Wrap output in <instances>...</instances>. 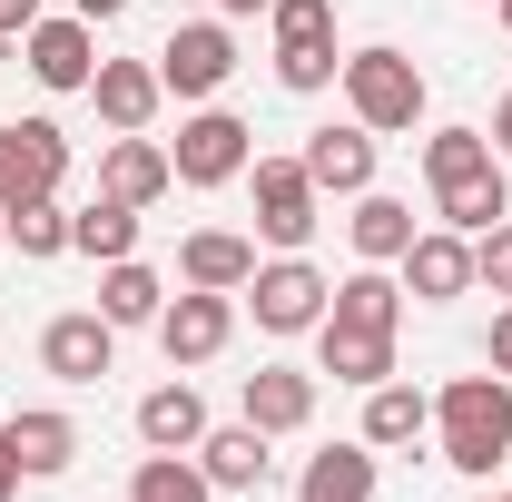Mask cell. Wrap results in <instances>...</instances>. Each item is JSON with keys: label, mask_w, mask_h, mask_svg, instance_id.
Wrapping results in <instances>:
<instances>
[{"label": "cell", "mask_w": 512, "mask_h": 502, "mask_svg": "<svg viewBox=\"0 0 512 502\" xmlns=\"http://www.w3.org/2000/svg\"><path fill=\"white\" fill-rule=\"evenodd\" d=\"M434 434H444V463L493 483V463L512 453V384L503 375H453L434 394Z\"/></svg>", "instance_id": "obj_1"}, {"label": "cell", "mask_w": 512, "mask_h": 502, "mask_svg": "<svg viewBox=\"0 0 512 502\" xmlns=\"http://www.w3.org/2000/svg\"><path fill=\"white\" fill-rule=\"evenodd\" d=\"M335 89H345V119L375 128V138H404V128L424 119V69L404 60V50H384V40L335 69Z\"/></svg>", "instance_id": "obj_2"}, {"label": "cell", "mask_w": 512, "mask_h": 502, "mask_svg": "<svg viewBox=\"0 0 512 502\" xmlns=\"http://www.w3.org/2000/svg\"><path fill=\"white\" fill-rule=\"evenodd\" d=\"M247 188H256V237L276 256H306V237L325 227V188L306 178V158H247Z\"/></svg>", "instance_id": "obj_3"}, {"label": "cell", "mask_w": 512, "mask_h": 502, "mask_svg": "<svg viewBox=\"0 0 512 502\" xmlns=\"http://www.w3.org/2000/svg\"><path fill=\"white\" fill-rule=\"evenodd\" d=\"M237 296H247L256 335H316V325H325V306H335V286H325L306 256H266V266H256Z\"/></svg>", "instance_id": "obj_4"}, {"label": "cell", "mask_w": 512, "mask_h": 502, "mask_svg": "<svg viewBox=\"0 0 512 502\" xmlns=\"http://www.w3.org/2000/svg\"><path fill=\"white\" fill-rule=\"evenodd\" d=\"M256 128L237 119V109H217V99H207V109H188V119H178V138H168V168H178V188H227V178H247V148Z\"/></svg>", "instance_id": "obj_5"}, {"label": "cell", "mask_w": 512, "mask_h": 502, "mask_svg": "<svg viewBox=\"0 0 512 502\" xmlns=\"http://www.w3.org/2000/svg\"><path fill=\"white\" fill-rule=\"evenodd\" d=\"M158 79H168V99H217L227 79H237V30L227 20H178L168 30V50H158Z\"/></svg>", "instance_id": "obj_6"}, {"label": "cell", "mask_w": 512, "mask_h": 502, "mask_svg": "<svg viewBox=\"0 0 512 502\" xmlns=\"http://www.w3.org/2000/svg\"><path fill=\"white\" fill-rule=\"evenodd\" d=\"M60 178H69L60 119H10V128H0V207H20V197H60Z\"/></svg>", "instance_id": "obj_7"}, {"label": "cell", "mask_w": 512, "mask_h": 502, "mask_svg": "<svg viewBox=\"0 0 512 502\" xmlns=\"http://www.w3.org/2000/svg\"><path fill=\"white\" fill-rule=\"evenodd\" d=\"M227 335H237V296H217V286H188V296L158 306V355L168 365H217Z\"/></svg>", "instance_id": "obj_8"}, {"label": "cell", "mask_w": 512, "mask_h": 502, "mask_svg": "<svg viewBox=\"0 0 512 502\" xmlns=\"http://www.w3.org/2000/svg\"><path fill=\"white\" fill-rule=\"evenodd\" d=\"M119 365V325L99 306H69V315H50L40 325V375H60V384H99Z\"/></svg>", "instance_id": "obj_9"}, {"label": "cell", "mask_w": 512, "mask_h": 502, "mask_svg": "<svg viewBox=\"0 0 512 502\" xmlns=\"http://www.w3.org/2000/svg\"><path fill=\"white\" fill-rule=\"evenodd\" d=\"M394 276H404L414 306H453V296H473V237H453V227H414V247L394 256Z\"/></svg>", "instance_id": "obj_10"}, {"label": "cell", "mask_w": 512, "mask_h": 502, "mask_svg": "<svg viewBox=\"0 0 512 502\" xmlns=\"http://www.w3.org/2000/svg\"><path fill=\"white\" fill-rule=\"evenodd\" d=\"M20 60H30V79L40 89H89L99 79V40H89V20L69 10V20H30V40H20Z\"/></svg>", "instance_id": "obj_11"}, {"label": "cell", "mask_w": 512, "mask_h": 502, "mask_svg": "<svg viewBox=\"0 0 512 502\" xmlns=\"http://www.w3.org/2000/svg\"><path fill=\"white\" fill-rule=\"evenodd\" d=\"M0 443L20 453L30 483H60L69 463H79V424H69L60 404H20V414H0Z\"/></svg>", "instance_id": "obj_12"}, {"label": "cell", "mask_w": 512, "mask_h": 502, "mask_svg": "<svg viewBox=\"0 0 512 502\" xmlns=\"http://www.w3.org/2000/svg\"><path fill=\"white\" fill-rule=\"evenodd\" d=\"M168 188H178V168H168V148H158L148 128L109 138V158H99V197H119V207H158Z\"/></svg>", "instance_id": "obj_13"}, {"label": "cell", "mask_w": 512, "mask_h": 502, "mask_svg": "<svg viewBox=\"0 0 512 502\" xmlns=\"http://www.w3.org/2000/svg\"><path fill=\"white\" fill-rule=\"evenodd\" d=\"M296 158H306V178H316L325 197H365V188H375V128H355V119H345V128H316Z\"/></svg>", "instance_id": "obj_14"}, {"label": "cell", "mask_w": 512, "mask_h": 502, "mask_svg": "<svg viewBox=\"0 0 512 502\" xmlns=\"http://www.w3.org/2000/svg\"><path fill=\"white\" fill-rule=\"evenodd\" d=\"M237 404H247L256 434H306V424H316V375H306V365H256Z\"/></svg>", "instance_id": "obj_15"}, {"label": "cell", "mask_w": 512, "mask_h": 502, "mask_svg": "<svg viewBox=\"0 0 512 502\" xmlns=\"http://www.w3.org/2000/svg\"><path fill=\"white\" fill-rule=\"evenodd\" d=\"M266 443H276V434H256L247 414H237V424H207V434H197V473H207L217 493H256V483H266V463H276Z\"/></svg>", "instance_id": "obj_16"}, {"label": "cell", "mask_w": 512, "mask_h": 502, "mask_svg": "<svg viewBox=\"0 0 512 502\" xmlns=\"http://www.w3.org/2000/svg\"><path fill=\"white\" fill-rule=\"evenodd\" d=\"M89 99H99V119L128 138V128H148L158 109H168V79H158V60H99Z\"/></svg>", "instance_id": "obj_17"}, {"label": "cell", "mask_w": 512, "mask_h": 502, "mask_svg": "<svg viewBox=\"0 0 512 502\" xmlns=\"http://www.w3.org/2000/svg\"><path fill=\"white\" fill-rule=\"evenodd\" d=\"M316 375H335V384L365 394V384L394 375V335H375V325H335V315H325V325H316Z\"/></svg>", "instance_id": "obj_18"}, {"label": "cell", "mask_w": 512, "mask_h": 502, "mask_svg": "<svg viewBox=\"0 0 512 502\" xmlns=\"http://www.w3.org/2000/svg\"><path fill=\"white\" fill-rule=\"evenodd\" d=\"M197 434H207V394H197L188 375H168L158 394H138V443H148V453H197Z\"/></svg>", "instance_id": "obj_19"}, {"label": "cell", "mask_w": 512, "mask_h": 502, "mask_svg": "<svg viewBox=\"0 0 512 502\" xmlns=\"http://www.w3.org/2000/svg\"><path fill=\"white\" fill-rule=\"evenodd\" d=\"M296 502H375V443H325L306 453V473H296Z\"/></svg>", "instance_id": "obj_20"}, {"label": "cell", "mask_w": 512, "mask_h": 502, "mask_svg": "<svg viewBox=\"0 0 512 502\" xmlns=\"http://www.w3.org/2000/svg\"><path fill=\"white\" fill-rule=\"evenodd\" d=\"M345 247H355V266H394V256L414 247V207L384 197V188H365V197H355V217H345Z\"/></svg>", "instance_id": "obj_21"}, {"label": "cell", "mask_w": 512, "mask_h": 502, "mask_svg": "<svg viewBox=\"0 0 512 502\" xmlns=\"http://www.w3.org/2000/svg\"><path fill=\"white\" fill-rule=\"evenodd\" d=\"M178 276L188 286H217V296H237L256 276V237H237V227H197L188 247H178Z\"/></svg>", "instance_id": "obj_22"}, {"label": "cell", "mask_w": 512, "mask_h": 502, "mask_svg": "<svg viewBox=\"0 0 512 502\" xmlns=\"http://www.w3.org/2000/svg\"><path fill=\"white\" fill-rule=\"evenodd\" d=\"M414 434H434V394H414V384H365V443L375 453H394V443H414Z\"/></svg>", "instance_id": "obj_23"}, {"label": "cell", "mask_w": 512, "mask_h": 502, "mask_svg": "<svg viewBox=\"0 0 512 502\" xmlns=\"http://www.w3.org/2000/svg\"><path fill=\"white\" fill-rule=\"evenodd\" d=\"M325 315H335V325H375V335H394V325H404V276H394V266H355Z\"/></svg>", "instance_id": "obj_24"}, {"label": "cell", "mask_w": 512, "mask_h": 502, "mask_svg": "<svg viewBox=\"0 0 512 502\" xmlns=\"http://www.w3.org/2000/svg\"><path fill=\"white\" fill-rule=\"evenodd\" d=\"M434 217H444L453 237H483V227H503V217H512L503 168H483V178H453V188H434Z\"/></svg>", "instance_id": "obj_25"}, {"label": "cell", "mask_w": 512, "mask_h": 502, "mask_svg": "<svg viewBox=\"0 0 512 502\" xmlns=\"http://www.w3.org/2000/svg\"><path fill=\"white\" fill-rule=\"evenodd\" d=\"M69 247L99 256V266L138 256V207H119V197H89V207H69Z\"/></svg>", "instance_id": "obj_26"}, {"label": "cell", "mask_w": 512, "mask_h": 502, "mask_svg": "<svg viewBox=\"0 0 512 502\" xmlns=\"http://www.w3.org/2000/svg\"><path fill=\"white\" fill-rule=\"evenodd\" d=\"M158 306H168L158 266H138V256H119V266L99 276V315H109V325H158Z\"/></svg>", "instance_id": "obj_27"}, {"label": "cell", "mask_w": 512, "mask_h": 502, "mask_svg": "<svg viewBox=\"0 0 512 502\" xmlns=\"http://www.w3.org/2000/svg\"><path fill=\"white\" fill-rule=\"evenodd\" d=\"M483 168H503V158H493V128H434V138H424V178H434V188H453V178H483Z\"/></svg>", "instance_id": "obj_28"}, {"label": "cell", "mask_w": 512, "mask_h": 502, "mask_svg": "<svg viewBox=\"0 0 512 502\" xmlns=\"http://www.w3.org/2000/svg\"><path fill=\"white\" fill-rule=\"evenodd\" d=\"M128 502H217V483L197 473L188 453H148V463L128 473Z\"/></svg>", "instance_id": "obj_29"}, {"label": "cell", "mask_w": 512, "mask_h": 502, "mask_svg": "<svg viewBox=\"0 0 512 502\" xmlns=\"http://www.w3.org/2000/svg\"><path fill=\"white\" fill-rule=\"evenodd\" d=\"M10 217V247L20 256H69V207L60 197H20V207H0Z\"/></svg>", "instance_id": "obj_30"}, {"label": "cell", "mask_w": 512, "mask_h": 502, "mask_svg": "<svg viewBox=\"0 0 512 502\" xmlns=\"http://www.w3.org/2000/svg\"><path fill=\"white\" fill-rule=\"evenodd\" d=\"M266 30H276V50H335V0H276Z\"/></svg>", "instance_id": "obj_31"}, {"label": "cell", "mask_w": 512, "mask_h": 502, "mask_svg": "<svg viewBox=\"0 0 512 502\" xmlns=\"http://www.w3.org/2000/svg\"><path fill=\"white\" fill-rule=\"evenodd\" d=\"M473 286H493V296L512 306V217H503V227H483V237H473Z\"/></svg>", "instance_id": "obj_32"}, {"label": "cell", "mask_w": 512, "mask_h": 502, "mask_svg": "<svg viewBox=\"0 0 512 502\" xmlns=\"http://www.w3.org/2000/svg\"><path fill=\"white\" fill-rule=\"evenodd\" d=\"M30 20H40V0H0V40H30Z\"/></svg>", "instance_id": "obj_33"}, {"label": "cell", "mask_w": 512, "mask_h": 502, "mask_svg": "<svg viewBox=\"0 0 512 502\" xmlns=\"http://www.w3.org/2000/svg\"><path fill=\"white\" fill-rule=\"evenodd\" d=\"M493 375H503V384H512V306H503V315H493Z\"/></svg>", "instance_id": "obj_34"}, {"label": "cell", "mask_w": 512, "mask_h": 502, "mask_svg": "<svg viewBox=\"0 0 512 502\" xmlns=\"http://www.w3.org/2000/svg\"><path fill=\"white\" fill-rule=\"evenodd\" d=\"M493 158H512V89L493 99Z\"/></svg>", "instance_id": "obj_35"}, {"label": "cell", "mask_w": 512, "mask_h": 502, "mask_svg": "<svg viewBox=\"0 0 512 502\" xmlns=\"http://www.w3.org/2000/svg\"><path fill=\"white\" fill-rule=\"evenodd\" d=\"M20 483H30V473H20V453H10V443H0V502L20 493Z\"/></svg>", "instance_id": "obj_36"}, {"label": "cell", "mask_w": 512, "mask_h": 502, "mask_svg": "<svg viewBox=\"0 0 512 502\" xmlns=\"http://www.w3.org/2000/svg\"><path fill=\"white\" fill-rule=\"evenodd\" d=\"M69 10H79V20H119L128 0H69Z\"/></svg>", "instance_id": "obj_37"}, {"label": "cell", "mask_w": 512, "mask_h": 502, "mask_svg": "<svg viewBox=\"0 0 512 502\" xmlns=\"http://www.w3.org/2000/svg\"><path fill=\"white\" fill-rule=\"evenodd\" d=\"M256 10H276V0H217V20H256Z\"/></svg>", "instance_id": "obj_38"}, {"label": "cell", "mask_w": 512, "mask_h": 502, "mask_svg": "<svg viewBox=\"0 0 512 502\" xmlns=\"http://www.w3.org/2000/svg\"><path fill=\"white\" fill-rule=\"evenodd\" d=\"M493 10H503V30H512V0H493Z\"/></svg>", "instance_id": "obj_39"}, {"label": "cell", "mask_w": 512, "mask_h": 502, "mask_svg": "<svg viewBox=\"0 0 512 502\" xmlns=\"http://www.w3.org/2000/svg\"><path fill=\"white\" fill-rule=\"evenodd\" d=\"M0 247H10V217H0Z\"/></svg>", "instance_id": "obj_40"}, {"label": "cell", "mask_w": 512, "mask_h": 502, "mask_svg": "<svg viewBox=\"0 0 512 502\" xmlns=\"http://www.w3.org/2000/svg\"><path fill=\"white\" fill-rule=\"evenodd\" d=\"M493 502H512V483H503V493H493Z\"/></svg>", "instance_id": "obj_41"}]
</instances>
